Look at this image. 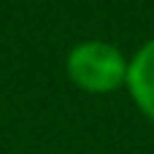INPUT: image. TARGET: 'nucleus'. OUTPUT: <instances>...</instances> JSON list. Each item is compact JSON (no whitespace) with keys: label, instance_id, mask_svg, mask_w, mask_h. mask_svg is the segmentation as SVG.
Masks as SVG:
<instances>
[{"label":"nucleus","instance_id":"f257e3e1","mask_svg":"<svg viewBox=\"0 0 154 154\" xmlns=\"http://www.w3.org/2000/svg\"><path fill=\"white\" fill-rule=\"evenodd\" d=\"M65 68H68L70 81L79 89L103 95V92H114L122 84H127L130 62L116 46L106 41H81L70 49Z\"/></svg>","mask_w":154,"mask_h":154},{"label":"nucleus","instance_id":"f03ea898","mask_svg":"<svg viewBox=\"0 0 154 154\" xmlns=\"http://www.w3.org/2000/svg\"><path fill=\"white\" fill-rule=\"evenodd\" d=\"M127 89L135 106L154 122V41L143 43L127 68Z\"/></svg>","mask_w":154,"mask_h":154}]
</instances>
